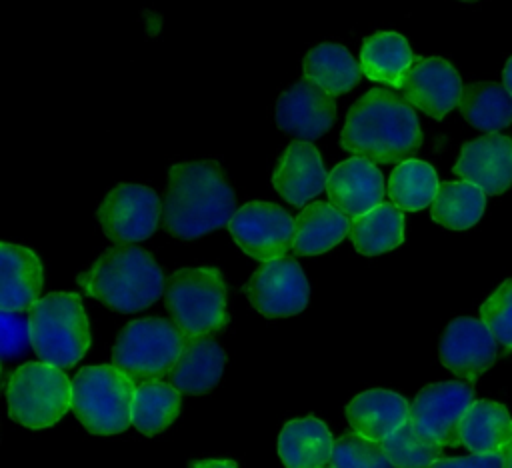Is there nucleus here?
Returning a JSON list of instances; mask_svg holds the SVG:
<instances>
[{
	"label": "nucleus",
	"mask_w": 512,
	"mask_h": 468,
	"mask_svg": "<svg viewBox=\"0 0 512 468\" xmlns=\"http://www.w3.org/2000/svg\"><path fill=\"white\" fill-rule=\"evenodd\" d=\"M236 212V194L214 160L180 162L168 170L162 228L178 240H196L222 228Z\"/></svg>",
	"instance_id": "nucleus-1"
},
{
	"label": "nucleus",
	"mask_w": 512,
	"mask_h": 468,
	"mask_svg": "<svg viewBox=\"0 0 512 468\" xmlns=\"http://www.w3.org/2000/svg\"><path fill=\"white\" fill-rule=\"evenodd\" d=\"M422 130L414 106L400 94L372 88L348 110L340 146L374 164L404 162L418 152Z\"/></svg>",
	"instance_id": "nucleus-2"
},
{
	"label": "nucleus",
	"mask_w": 512,
	"mask_h": 468,
	"mask_svg": "<svg viewBox=\"0 0 512 468\" xmlns=\"http://www.w3.org/2000/svg\"><path fill=\"white\" fill-rule=\"evenodd\" d=\"M76 282L88 296L122 314L152 306L166 288L164 272L154 256L128 244L104 250Z\"/></svg>",
	"instance_id": "nucleus-3"
},
{
	"label": "nucleus",
	"mask_w": 512,
	"mask_h": 468,
	"mask_svg": "<svg viewBox=\"0 0 512 468\" xmlns=\"http://www.w3.org/2000/svg\"><path fill=\"white\" fill-rule=\"evenodd\" d=\"M30 344L40 362L70 368L90 348V324L74 292H50L28 310Z\"/></svg>",
	"instance_id": "nucleus-4"
},
{
	"label": "nucleus",
	"mask_w": 512,
	"mask_h": 468,
	"mask_svg": "<svg viewBox=\"0 0 512 468\" xmlns=\"http://www.w3.org/2000/svg\"><path fill=\"white\" fill-rule=\"evenodd\" d=\"M164 304L186 338L212 336L228 324V292L214 266L180 268L166 278Z\"/></svg>",
	"instance_id": "nucleus-5"
},
{
	"label": "nucleus",
	"mask_w": 512,
	"mask_h": 468,
	"mask_svg": "<svg viewBox=\"0 0 512 468\" xmlns=\"http://www.w3.org/2000/svg\"><path fill=\"white\" fill-rule=\"evenodd\" d=\"M136 384L114 364L84 366L72 380V412L98 436L124 432L132 424Z\"/></svg>",
	"instance_id": "nucleus-6"
},
{
	"label": "nucleus",
	"mask_w": 512,
	"mask_h": 468,
	"mask_svg": "<svg viewBox=\"0 0 512 468\" xmlns=\"http://www.w3.org/2000/svg\"><path fill=\"white\" fill-rule=\"evenodd\" d=\"M186 336L166 318L148 316L128 322L116 336L112 364L134 384L162 380L178 362Z\"/></svg>",
	"instance_id": "nucleus-7"
},
{
	"label": "nucleus",
	"mask_w": 512,
	"mask_h": 468,
	"mask_svg": "<svg viewBox=\"0 0 512 468\" xmlns=\"http://www.w3.org/2000/svg\"><path fill=\"white\" fill-rule=\"evenodd\" d=\"M6 402L14 422L32 430L48 428L70 408L72 382L58 366L26 362L10 374Z\"/></svg>",
	"instance_id": "nucleus-8"
},
{
	"label": "nucleus",
	"mask_w": 512,
	"mask_h": 468,
	"mask_svg": "<svg viewBox=\"0 0 512 468\" xmlns=\"http://www.w3.org/2000/svg\"><path fill=\"white\" fill-rule=\"evenodd\" d=\"M162 216L158 194L142 184L114 186L98 208V222L106 238L116 244H134L150 238Z\"/></svg>",
	"instance_id": "nucleus-9"
},
{
	"label": "nucleus",
	"mask_w": 512,
	"mask_h": 468,
	"mask_svg": "<svg viewBox=\"0 0 512 468\" xmlns=\"http://www.w3.org/2000/svg\"><path fill=\"white\" fill-rule=\"evenodd\" d=\"M244 292L252 308L266 318L300 314L310 300L306 274L290 256L262 262L246 282Z\"/></svg>",
	"instance_id": "nucleus-10"
},
{
	"label": "nucleus",
	"mask_w": 512,
	"mask_h": 468,
	"mask_svg": "<svg viewBox=\"0 0 512 468\" xmlns=\"http://www.w3.org/2000/svg\"><path fill=\"white\" fill-rule=\"evenodd\" d=\"M230 236L254 260L282 258L294 240V218L272 202H248L228 222Z\"/></svg>",
	"instance_id": "nucleus-11"
},
{
	"label": "nucleus",
	"mask_w": 512,
	"mask_h": 468,
	"mask_svg": "<svg viewBox=\"0 0 512 468\" xmlns=\"http://www.w3.org/2000/svg\"><path fill=\"white\" fill-rule=\"evenodd\" d=\"M472 402L474 390L462 382L428 384L410 404V422L440 446H460V424Z\"/></svg>",
	"instance_id": "nucleus-12"
},
{
	"label": "nucleus",
	"mask_w": 512,
	"mask_h": 468,
	"mask_svg": "<svg viewBox=\"0 0 512 468\" xmlns=\"http://www.w3.org/2000/svg\"><path fill=\"white\" fill-rule=\"evenodd\" d=\"M274 120L284 134L296 140H316L334 126V96L308 78H302L278 96Z\"/></svg>",
	"instance_id": "nucleus-13"
},
{
	"label": "nucleus",
	"mask_w": 512,
	"mask_h": 468,
	"mask_svg": "<svg viewBox=\"0 0 512 468\" xmlns=\"http://www.w3.org/2000/svg\"><path fill=\"white\" fill-rule=\"evenodd\" d=\"M462 88L456 68L438 56L416 58L400 84L402 96L434 120H442L460 104Z\"/></svg>",
	"instance_id": "nucleus-14"
},
{
	"label": "nucleus",
	"mask_w": 512,
	"mask_h": 468,
	"mask_svg": "<svg viewBox=\"0 0 512 468\" xmlns=\"http://www.w3.org/2000/svg\"><path fill=\"white\" fill-rule=\"evenodd\" d=\"M496 338L484 320L460 316L454 318L438 346L440 362L464 380H476L496 360Z\"/></svg>",
	"instance_id": "nucleus-15"
},
{
	"label": "nucleus",
	"mask_w": 512,
	"mask_h": 468,
	"mask_svg": "<svg viewBox=\"0 0 512 468\" xmlns=\"http://www.w3.org/2000/svg\"><path fill=\"white\" fill-rule=\"evenodd\" d=\"M452 170L484 194H502L512 186V140L496 132L468 140Z\"/></svg>",
	"instance_id": "nucleus-16"
},
{
	"label": "nucleus",
	"mask_w": 512,
	"mask_h": 468,
	"mask_svg": "<svg viewBox=\"0 0 512 468\" xmlns=\"http://www.w3.org/2000/svg\"><path fill=\"white\" fill-rule=\"evenodd\" d=\"M326 192L336 210L348 218H358L382 204L384 178L374 162L356 156L332 168Z\"/></svg>",
	"instance_id": "nucleus-17"
},
{
	"label": "nucleus",
	"mask_w": 512,
	"mask_h": 468,
	"mask_svg": "<svg viewBox=\"0 0 512 468\" xmlns=\"http://www.w3.org/2000/svg\"><path fill=\"white\" fill-rule=\"evenodd\" d=\"M328 172L316 146L306 140L290 142L284 150L274 174L272 186L294 206H304L308 200L326 190Z\"/></svg>",
	"instance_id": "nucleus-18"
},
{
	"label": "nucleus",
	"mask_w": 512,
	"mask_h": 468,
	"mask_svg": "<svg viewBox=\"0 0 512 468\" xmlns=\"http://www.w3.org/2000/svg\"><path fill=\"white\" fill-rule=\"evenodd\" d=\"M44 284L42 262L26 246L0 244V308L2 312H22L40 300Z\"/></svg>",
	"instance_id": "nucleus-19"
},
{
	"label": "nucleus",
	"mask_w": 512,
	"mask_h": 468,
	"mask_svg": "<svg viewBox=\"0 0 512 468\" xmlns=\"http://www.w3.org/2000/svg\"><path fill=\"white\" fill-rule=\"evenodd\" d=\"M346 420L352 432L382 442L410 420V404L392 390L370 388L346 404Z\"/></svg>",
	"instance_id": "nucleus-20"
},
{
	"label": "nucleus",
	"mask_w": 512,
	"mask_h": 468,
	"mask_svg": "<svg viewBox=\"0 0 512 468\" xmlns=\"http://www.w3.org/2000/svg\"><path fill=\"white\" fill-rule=\"evenodd\" d=\"M226 352L212 336L186 338L182 354L168 380L178 392L198 396L216 388L224 374Z\"/></svg>",
	"instance_id": "nucleus-21"
},
{
	"label": "nucleus",
	"mask_w": 512,
	"mask_h": 468,
	"mask_svg": "<svg viewBox=\"0 0 512 468\" xmlns=\"http://www.w3.org/2000/svg\"><path fill=\"white\" fill-rule=\"evenodd\" d=\"M332 448L334 438L316 416L286 422L278 436V454L286 468H326Z\"/></svg>",
	"instance_id": "nucleus-22"
},
{
	"label": "nucleus",
	"mask_w": 512,
	"mask_h": 468,
	"mask_svg": "<svg viewBox=\"0 0 512 468\" xmlns=\"http://www.w3.org/2000/svg\"><path fill=\"white\" fill-rule=\"evenodd\" d=\"M350 218L328 202H312L294 218L292 250L300 256L324 254L350 234Z\"/></svg>",
	"instance_id": "nucleus-23"
},
{
	"label": "nucleus",
	"mask_w": 512,
	"mask_h": 468,
	"mask_svg": "<svg viewBox=\"0 0 512 468\" xmlns=\"http://www.w3.org/2000/svg\"><path fill=\"white\" fill-rule=\"evenodd\" d=\"M460 438L472 454H500L512 440V418L500 402L474 400L462 418Z\"/></svg>",
	"instance_id": "nucleus-24"
},
{
	"label": "nucleus",
	"mask_w": 512,
	"mask_h": 468,
	"mask_svg": "<svg viewBox=\"0 0 512 468\" xmlns=\"http://www.w3.org/2000/svg\"><path fill=\"white\" fill-rule=\"evenodd\" d=\"M304 78L318 84L332 96H340L356 88L362 80V68L354 56L336 42H322L310 48L302 60Z\"/></svg>",
	"instance_id": "nucleus-25"
},
{
	"label": "nucleus",
	"mask_w": 512,
	"mask_h": 468,
	"mask_svg": "<svg viewBox=\"0 0 512 468\" xmlns=\"http://www.w3.org/2000/svg\"><path fill=\"white\" fill-rule=\"evenodd\" d=\"M414 56L408 40L398 32H376L362 40L360 68L366 78L400 88Z\"/></svg>",
	"instance_id": "nucleus-26"
},
{
	"label": "nucleus",
	"mask_w": 512,
	"mask_h": 468,
	"mask_svg": "<svg viewBox=\"0 0 512 468\" xmlns=\"http://www.w3.org/2000/svg\"><path fill=\"white\" fill-rule=\"evenodd\" d=\"M350 240L364 256H378L404 242V216L392 202H382L370 212L352 218Z\"/></svg>",
	"instance_id": "nucleus-27"
},
{
	"label": "nucleus",
	"mask_w": 512,
	"mask_h": 468,
	"mask_svg": "<svg viewBox=\"0 0 512 468\" xmlns=\"http://www.w3.org/2000/svg\"><path fill=\"white\" fill-rule=\"evenodd\" d=\"M458 108L470 126L486 134H494L512 122V94L498 82L464 86Z\"/></svg>",
	"instance_id": "nucleus-28"
},
{
	"label": "nucleus",
	"mask_w": 512,
	"mask_h": 468,
	"mask_svg": "<svg viewBox=\"0 0 512 468\" xmlns=\"http://www.w3.org/2000/svg\"><path fill=\"white\" fill-rule=\"evenodd\" d=\"M180 394L170 382L148 380L136 384L132 402V424L144 436L166 430L180 414Z\"/></svg>",
	"instance_id": "nucleus-29"
},
{
	"label": "nucleus",
	"mask_w": 512,
	"mask_h": 468,
	"mask_svg": "<svg viewBox=\"0 0 512 468\" xmlns=\"http://www.w3.org/2000/svg\"><path fill=\"white\" fill-rule=\"evenodd\" d=\"M486 194L472 182H442L430 204V216L444 228H472L484 214Z\"/></svg>",
	"instance_id": "nucleus-30"
},
{
	"label": "nucleus",
	"mask_w": 512,
	"mask_h": 468,
	"mask_svg": "<svg viewBox=\"0 0 512 468\" xmlns=\"http://www.w3.org/2000/svg\"><path fill=\"white\" fill-rule=\"evenodd\" d=\"M440 188L436 170L416 158L398 162L388 180V196L400 210L416 212L432 204Z\"/></svg>",
	"instance_id": "nucleus-31"
},
{
	"label": "nucleus",
	"mask_w": 512,
	"mask_h": 468,
	"mask_svg": "<svg viewBox=\"0 0 512 468\" xmlns=\"http://www.w3.org/2000/svg\"><path fill=\"white\" fill-rule=\"evenodd\" d=\"M382 446L396 468H428L442 458V446L422 436L410 420L386 436Z\"/></svg>",
	"instance_id": "nucleus-32"
},
{
	"label": "nucleus",
	"mask_w": 512,
	"mask_h": 468,
	"mask_svg": "<svg viewBox=\"0 0 512 468\" xmlns=\"http://www.w3.org/2000/svg\"><path fill=\"white\" fill-rule=\"evenodd\" d=\"M332 468H396L388 454L384 452L382 442L350 432L334 440Z\"/></svg>",
	"instance_id": "nucleus-33"
},
{
	"label": "nucleus",
	"mask_w": 512,
	"mask_h": 468,
	"mask_svg": "<svg viewBox=\"0 0 512 468\" xmlns=\"http://www.w3.org/2000/svg\"><path fill=\"white\" fill-rule=\"evenodd\" d=\"M480 318L504 350H512V278L504 280L480 306Z\"/></svg>",
	"instance_id": "nucleus-34"
},
{
	"label": "nucleus",
	"mask_w": 512,
	"mask_h": 468,
	"mask_svg": "<svg viewBox=\"0 0 512 468\" xmlns=\"http://www.w3.org/2000/svg\"><path fill=\"white\" fill-rule=\"evenodd\" d=\"M30 342L28 318L18 312H2V356L4 360L18 356Z\"/></svg>",
	"instance_id": "nucleus-35"
},
{
	"label": "nucleus",
	"mask_w": 512,
	"mask_h": 468,
	"mask_svg": "<svg viewBox=\"0 0 512 468\" xmlns=\"http://www.w3.org/2000/svg\"><path fill=\"white\" fill-rule=\"evenodd\" d=\"M428 468H504L502 454H470L460 458H438Z\"/></svg>",
	"instance_id": "nucleus-36"
},
{
	"label": "nucleus",
	"mask_w": 512,
	"mask_h": 468,
	"mask_svg": "<svg viewBox=\"0 0 512 468\" xmlns=\"http://www.w3.org/2000/svg\"><path fill=\"white\" fill-rule=\"evenodd\" d=\"M190 468H238L234 460H198Z\"/></svg>",
	"instance_id": "nucleus-37"
},
{
	"label": "nucleus",
	"mask_w": 512,
	"mask_h": 468,
	"mask_svg": "<svg viewBox=\"0 0 512 468\" xmlns=\"http://www.w3.org/2000/svg\"><path fill=\"white\" fill-rule=\"evenodd\" d=\"M502 84H504V88L512 94V56L508 58V62H506V66H504V72H502Z\"/></svg>",
	"instance_id": "nucleus-38"
},
{
	"label": "nucleus",
	"mask_w": 512,
	"mask_h": 468,
	"mask_svg": "<svg viewBox=\"0 0 512 468\" xmlns=\"http://www.w3.org/2000/svg\"><path fill=\"white\" fill-rule=\"evenodd\" d=\"M502 462H504V468H512V440L502 448Z\"/></svg>",
	"instance_id": "nucleus-39"
},
{
	"label": "nucleus",
	"mask_w": 512,
	"mask_h": 468,
	"mask_svg": "<svg viewBox=\"0 0 512 468\" xmlns=\"http://www.w3.org/2000/svg\"><path fill=\"white\" fill-rule=\"evenodd\" d=\"M462 2H476V0H462Z\"/></svg>",
	"instance_id": "nucleus-40"
},
{
	"label": "nucleus",
	"mask_w": 512,
	"mask_h": 468,
	"mask_svg": "<svg viewBox=\"0 0 512 468\" xmlns=\"http://www.w3.org/2000/svg\"><path fill=\"white\" fill-rule=\"evenodd\" d=\"M326 468H328V466H326ZM330 468H332V466H330Z\"/></svg>",
	"instance_id": "nucleus-41"
}]
</instances>
